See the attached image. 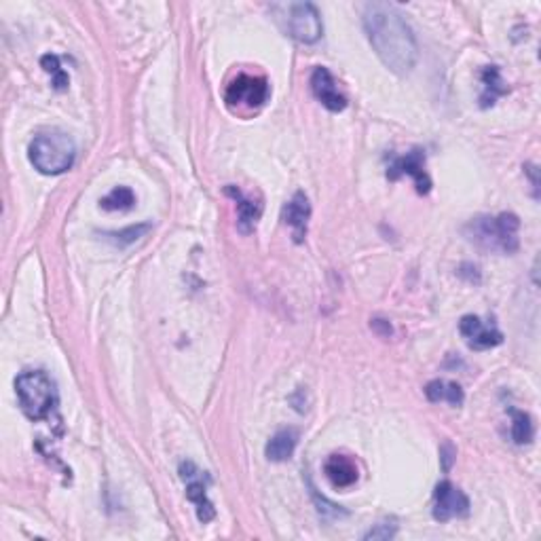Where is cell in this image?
Listing matches in <instances>:
<instances>
[{
    "instance_id": "obj_19",
    "label": "cell",
    "mask_w": 541,
    "mask_h": 541,
    "mask_svg": "<svg viewBox=\"0 0 541 541\" xmlns=\"http://www.w3.org/2000/svg\"><path fill=\"white\" fill-rule=\"evenodd\" d=\"M135 203V195L129 186H117L115 190H110L104 199L100 201V206L109 212H125L132 210Z\"/></svg>"
},
{
    "instance_id": "obj_16",
    "label": "cell",
    "mask_w": 541,
    "mask_h": 541,
    "mask_svg": "<svg viewBox=\"0 0 541 541\" xmlns=\"http://www.w3.org/2000/svg\"><path fill=\"white\" fill-rule=\"evenodd\" d=\"M425 396L430 402H448L450 406H461L464 404V389L456 383L450 381H432L427 383Z\"/></svg>"
},
{
    "instance_id": "obj_18",
    "label": "cell",
    "mask_w": 541,
    "mask_h": 541,
    "mask_svg": "<svg viewBox=\"0 0 541 541\" xmlns=\"http://www.w3.org/2000/svg\"><path fill=\"white\" fill-rule=\"evenodd\" d=\"M512 415V440L516 444H531L535 436V425L531 415L522 413V410H510Z\"/></svg>"
},
{
    "instance_id": "obj_12",
    "label": "cell",
    "mask_w": 541,
    "mask_h": 541,
    "mask_svg": "<svg viewBox=\"0 0 541 541\" xmlns=\"http://www.w3.org/2000/svg\"><path fill=\"white\" fill-rule=\"evenodd\" d=\"M281 218H284V222L292 229V235H295L296 244H303L304 237H307L309 218H311V203H309L307 195L298 190V193L284 206Z\"/></svg>"
},
{
    "instance_id": "obj_1",
    "label": "cell",
    "mask_w": 541,
    "mask_h": 541,
    "mask_svg": "<svg viewBox=\"0 0 541 541\" xmlns=\"http://www.w3.org/2000/svg\"><path fill=\"white\" fill-rule=\"evenodd\" d=\"M362 21L372 49L383 64L400 77L410 75L419 58V49L402 13L389 3H366Z\"/></svg>"
},
{
    "instance_id": "obj_2",
    "label": "cell",
    "mask_w": 541,
    "mask_h": 541,
    "mask_svg": "<svg viewBox=\"0 0 541 541\" xmlns=\"http://www.w3.org/2000/svg\"><path fill=\"white\" fill-rule=\"evenodd\" d=\"M518 229L521 220L516 214H499V216H478L467 222L465 235L472 244L487 252L514 254L518 250Z\"/></svg>"
},
{
    "instance_id": "obj_7",
    "label": "cell",
    "mask_w": 541,
    "mask_h": 541,
    "mask_svg": "<svg viewBox=\"0 0 541 541\" xmlns=\"http://www.w3.org/2000/svg\"><path fill=\"white\" fill-rule=\"evenodd\" d=\"M269 93L270 89L267 78L239 75L229 85L227 92H224V101H227L230 109L254 110L267 104Z\"/></svg>"
},
{
    "instance_id": "obj_15",
    "label": "cell",
    "mask_w": 541,
    "mask_h": 541,
    "mask_svg": "<svg viewBox=\"0 0 541 541\" xmlns=\"http://www.w3.org/2000/svg\"><path fill=\"white\" fill-rule=\"evenodd\" d=\"M298 432L292 430V427H287V430H281L275 433L273 438L269 440L267 448H264V453H267L269 461H275V464H281V461H287L292 455H295L296 444H298Z\"/></svg>"
},
{
    "instance_id": "obj_14",
    "label": "cell",
    "mask_w": 541,
    "mask_h": 541,
    "mask_svg": "<svg viewBox=\"0 0 541 541\" xmlns=\"http://www.w3.org/2000/svg\"><path fill=\"white\" fill-rule=\"evenodd\" d=\"M224 190H227V195L233 197L237 203V216H239L237 224H239V230L241 233H252V230L256 229L258 220H261L262 203L254 201L252 197H246L239 189H235V186H227Z\"/></svg>"
},
{
    "instance_id": "obj_13",
    "label": "cell",
    "mask_w": 541,
    "mask_h": 541,
    "mask_svg": "<svg viewBox=\"0 0 541 541\" xmlns=\"http://www.w3.org/2000/svg\"><path fill=\"white\" fill-rule=\"evenodd\" d=\"M324 473L335 489H349L358 482L359 472L351 456L330 455L324 464Z\"/></svg>"
},
{
    "instance_id": "obj_5",
    "label": "cell",
    "mask_w": 541,
    "mask_h": 541,
    "mask_svg": "<svg viewBox=\"0 0 541 541\" xmlns=\"http://www.w3.org/2000/svg\"><path fill=\"white\" fill-rule=\"evenodd\" d=\"M270 13L275 15L281 30L298 43H318L324 32L319 11L311 3H279L270 7Z\"/></svg>"
},
{
    "instance_id": "obj_8",
    "label": "cell",
    "mask_w": 541,
    "mask_h": 541,
    "mask_svg": "<svg viewBox=\"0 0 541 541\" xmlns=\"http://www.w3.org/2000/svg\"><path fill=\"white\" fill-rule=\"evenodd\" d=\"M432 514L438 522H448L453 518H465L470 514V499L453 482L442 480L436 484V490H433Z\"/></svg>"
},
{
    "instance_id": "obj_23",
    "label": "cell",
    "mask_w": 541,
    "mask_h": 541,
    "mask_svg": "<svg viewBox=\"0 0 541 541\" xmlns=\"http://www.w3.org/2000/svg\"><path fill=\"white\" fill-rule=\"evenodd\" d=\"M440 455H442V459H444V472H448L450 465H453V455H455L453 447H450V444H444V448L440 450Z\"/></svg>"
},
{
    "instance_id": "obj_4",
    "label": "cell",
    "mask_w": 541,
    "mask_h": 541,
    "mask_svg": "<svg viewBox=\"0 0 541 541\" xmlns=\"http://www.w3.org/2000/svg\"><path fill=\"white\" fill-rule=\"evenodd\" d=\"M30 163L44 176H60L75 163L77 146L70 135L61 132L41 133L30 142L28 149Z\"/></svg>"
},
{
    "instance_id": "obj_22",
    "label": "cell",
    "mask_w": 541,
    "mask_h": 541,
    "mask_svg": "<svg viewBox=\"0 0 541 541\" xmlns=\"http://www.w3.org/2000/svg\"><path fill=\"white\" fill-rule=\"evenodd\" d=\"M396 533H398V524L379 522V524H375V527H372L370 531L364 535V539H381V541H387V539H393V537H396Z\"/></svg>"
},
{
    "instance_id": "obj_9",
    "label": "cell",
    "mask_w": 541,
    "mask_h": 541,
    "mask_svg": "<svg viewBox=\"0 0 541 541\" xmlns=\"http://www.w3.org/2000/svg\"><path fill=\"white\" fill-rule=\"evenodd\" d=\"M400 176H410L415 180L416 193L427 195L432 190V178L425 172V150L413 149L402 157H393L387 167V178L398 180Z\"/></svg>"
},
{
    "instance_id": "obj_21",
    "label": "cell",
    "mask_w": 541,
    "mask_h": 541,
    "mask_svg": "<svg viewBox=\"0 0 541 541\" xmlns=\"http://www.w3.org/2000/svg\"><path fill=\"white\" fill-rule=\"evenodd\" d=\"M41 66L44 68V72H49V75L53 77V87L58 89V92H64V89H68V83H70V78H68L66 72L61 70L58 55H51V53L43 55Z\"/></svg>"
},
{
    "instance_id": "obj_11",
    "label": "cell",
    "mask_w": 541,
    "mask_h": 541,
    "mask_svg": "<svg viewBox=\"0 0 541 541\" xmlns=\"http://www.w3.org/2000/svg\"><path fill=\"white\" fill-rule=\"evenodd\" d=\"M311 92L330 112H341L347 109V98L338 92L335 77L328 68H315L311 75Z\"/></svg>"
},
{
    "instance_id": "obj_3",
    "label": "cell",
    "mask_w": 541,
    "mask_h": 541,
    "mask_svg": "<svg viewBox=\"0 0 541 541\" xmlns=\"http://www.w3.org/2000/svg\"><path fill=\"white\" fill-rule=\"evenodd\" d=\"M15 393L21 410L34 423L47 421L58 406V389L43 370H26L15 379Z\"/></svg>"
},
{
    "instance_id": "obj_17",
    "label": "cell",
    "mask_w": 541,
    "mask_h": 541,
    "mask_svg": "<svg viewBox=\"0 0 541 541\" xmlns=\"http://www.w3.org/2000/svg\"><path fill=\"white\" fill-rule=\"evenodd\" d=\"M482 83H484V93L480 98L482 109H489V106H493L495 100H497L499 95L507 93V87H505V83L501 81V72H499L497 66L484 68Z\"/></svg>"
},
{
    "instance_id": "obj_6",
    "label": "cell",
    "mask_w": 541,
    "mask_h": 541,
    "mask_svg": "<svg viewBox=\"0 0 541 541\" xmlns=\"http://www.w3.org/2000/svg\"><path fill=\"white\" fill-rule=\"evenodd\" d=\"M180 478L186 484V499L195 505L197 518L199 522H210L216 518V510L214 504L207 497V484H210V476L206 472H201L193 461H182L180 464Z\"/></svg>"
},
{
    "instance_id": "obj_10",
    "label": "cell",
    "mask_w": 541,
    "mask_h": 541,
    "mask_svg": "<svg viewBox=\"0 0 541 541\" xmlns=\"http://www.w3.org/2000/svg\"><path fill=\"white\" fill-rule=\"evenodd\" d=\"M459 332L465 338L467 347L484 351V349L497 347L504 343V335L497 330V326L478 318V315H465L459 321Z\"/></svg>"
},
{
    "instance_id": "obj_20",
    "label": "cell",
    "mask_w": 541,
    "mask_h": 541,
    "mask_svg": "<svg viewBox=\"0 0 541 541\" xmlns=\"http://www.w3.org/2000/svg\"><path fill=\"white\" fill-rule=\"evenodd\" d=\"M149 230H150V224L144 222V224H133V227H127L123 230H115V233H106L104 237L109 241H112L115 246L125 247L129 244H133V241H138L140 237H144Z\"/></svg>"
}]
</instances>
